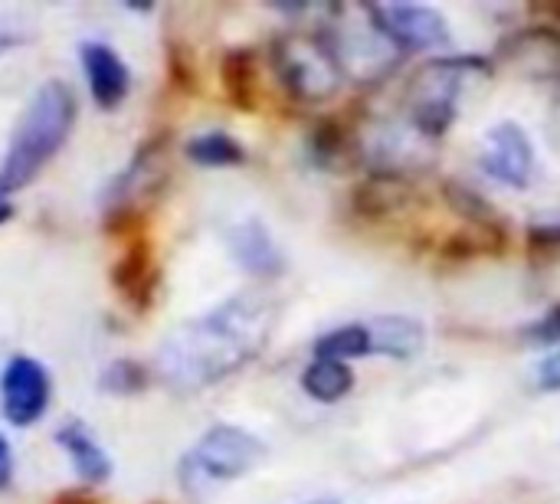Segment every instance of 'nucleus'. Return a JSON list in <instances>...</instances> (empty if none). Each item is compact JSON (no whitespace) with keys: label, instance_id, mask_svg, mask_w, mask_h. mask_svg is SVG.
Returning <instances> with one entry per match:
<instances>
[{"label":"nucleus","instance_id":"9b49d317","mask_svg":"<svg viewBox=\"0 0 560 504\" xmlns=\"http://www.w3.org/2000/svg\"><path fill=\"white\" fill-rule=\"evenodd\" d=\"M230 253L246 272H253L259 279H272L285 269V259L276 246V239L269 236V230L259 220H243L230 230Z\"/></svg>","mask_w":560,"mask_h":504},{"label":"nucleus","instance_id":"4be33fe9","mask_svg":"<svg viewBox=\"0 0 560 504\" xmlns=\"http://www.w3.org/2000/svg\"><path fill=\"white\" fill-rule=\"evenodd\" d=\"M10 476H13V456H10V446H7V439L0 436V489H7Z\"/></svg>","mask_w":560,"mask_h":504},{"label":"nucleus","instance_id":"a211bd4d","mask_svg":"<svg viewBox=\"0 0 560 504\" xmlns=\"http://www.w3.org/2000/svg\"><path fill=\"white\" fill-rule=\"evenodd\" d=\"M371 354V335H368V325H348V328H335L328 331L325 338H318L315 344V358H325V361H358V358H368Z\"/></svg>","mask_w":560,"mask_h":504},{"label":"nucleus","instance_id":"f03ea898","mask_svg":"<svg viewBox=\"0 0 560 504\" xmlns=\"http://www.w3.org/2000/svg\"><path fill=\"white\" fill-rule=\"evenodd\" d=\"M75 121V95L62 82H43L30 105L23 108L3 167H0V197L26 187L66 144Z\"/></svg>","mask_w":560,"mask_h":504},{"label":"nucleus","instance_id":"9d476101","mask_svg":"<svg viewBox=\"0 0 560 504\" xmlns=\"http://www.w3.org/2000/svg\"><path fill=\"white\" fill-rule=\"evenodd\" d=\"M82 69L89 79V92L98 102V108H118L131 89L128 66L121 56L105 43H82Z\"/></svg>","mask_w":560,"mask_h":504},{"label":"nucleus","instance_id":"20e7f679","mask_svg":"<svg viewBox=\"0 0 560 504\" xmlns=\"http://www.w3.org/2000/svg\"><path fill=\"white\" fill-rule=\"evenodd\" d=\"M489 75V66L476 56L433 59L407 82V115L427 134L440 138L459 115V102L472 82Z\"/></svg>","mask_w":560,"mask_h":504},{"label":"nucleus","instance_id":"6e6552de","mask_svg":"<svg viewBox=\"0 0 560 504\" xmlns=\"http://www.w3.org/2000/svg\"><path fill=\"white\" fill-rule=\"evenodd\" d=\"M0 407L13 426H33L49 407V374L33 358H13L0 377Z\"/></svg>","mask_w":560,"mask_h":504},{"label":"nucleus","instance_id":"5701e85b","mask_svg":"<svg viewBox=\"0 0 560 504\" xmlns=\"http://www.w3.org/2000/svg\"><path fill=\"white\" fill-rule=\"evenodd\" d=\"M23 39H26V36H23L20 30H13V26H0V56H3V52H10L13 46H20Z\"/></svg>","mask_w":560,"mask_h":504},{"label":"nucleus","instance_id":"412c9836","mask_svg":"<svg viewBox=\"0 0 560 504\" xmlns=\"http://www.w3.org/2000/svg\"><path fill=\"white\" fill-rule=\"evenodd\" d=\"M535 384H538V390H545V394L560 390V351L558 354H551L548 361H541V367H538V374H535Z\"/></svg>","mask_w":560,"mask_h":504},{"label":"nucleus","instance_id":"423d86ee","mask_svg":"<svg viewBox=\"0 0 560 504\" xmlns=\"http://www.w3.org/2000/svg\"><path fill=\"white\" fill-rule=\"evenodd\" d=\"M348 23H335L325 36L328 49L338 59L341 75H358V79H377L381 72H387L397 59V46L377 30L371 7H364V20L358 23L361 10H348Z\"/></svg>","mask_w":560,"mask_h":504},{"label":"nucleus","instance_id":"a878e982","mask_svg":"<svg viewBox=\"0 0 560 504\" xmlns=\"http://www.w3.org/2000/svg\"><path fill=\"white\" fill-rule=\"evenodd\" d=\"M10 213H13V210H10V197H0V223H7Z\"/></svg>","mask_w":560,"mask_h":504},{"label":"nucleus","instance_id":"6ab92c4d","mask_svg":"<svg viewBox=\"0 0 560 504\" xmlns=\"http://www.w3.org/2000/svg\"><path fill=\"white\" fill-rule=\"evenodd\" d=\"M148 384V374L141 371V364H131V361H118L105 371V377L98 380L102 390L115 394V397H125V394H138L141 387Z\"/></svg>","mask_w":560,"mask_h":504},{"label":"nucleus","instance_id":"f3484780","mask_svg":"<svg viewBox=\"0 0 560 504\" xmlns=\"http://www.w3.org/2000/svg\"><path fill=\"white\" fill-rule=\"evenodd\" d=\"M187 157L203 167H233L246 161V151L226 131H203L194 141H187Z\"/></svg>","mask_w":560,"mask_h":504},{"label":"nucleus","instance_id":"b1692460","mask_svg":"<svg viewBox=\"0 0 560 504\" xmlns=\"http://www.w3.org/2000/svg\"><path fill=\"white\" fill-rule=\"evenodd\" d=\"M548 131H551V144L560 151V98L558 105L551 108V118H548Z\"/></svg>","mask_w":560,"mask_h":504},{"label":"nucleus","instance_id":"7ed1b4c3","mask_svg":"<svg viewBox=\"0 0 560 504\" xmlns=\"http://www.w3.org/2000/svg\"><path fill=\"white\" fill-rule=\"evenodd\" d=\"M266 459L262 439L240 426H213L197 439V446L180 459L177 479L190 499H203L220 485L249 476Z\"/></svg>","mask_w":560,"mask_h":504},{"label":"nucleus","instance_id":"bb28decb","mask_svg":"<svg viewBox=\"0 0 560 504\" xmlns=\"http://www.w3.org/2000/svg\"><path fill=\"white\" fill-rule=\"evenodd\" d=\"M308 504H338V502H331V499H328V502H325V499H322V502H308Z\"/></svg>","mask_w":560,"mask_h":504},{"label":"nucleus","instance_id":"f257e3e1","mask_svg":"<svg viewBox=\"0 0 560 504\" xmlns=\"http://www.w3.org/2000/svg\"><path fill=\"white\" fill-rule=\"evenodd\" d=\"M276 328V305L262 292H243L177 328L158 354L161 380L174 394H197L262 354Z\"/></svg>","mask_w":560,"mask_h":504},{"label":"nucleus","instance_id":"4468645a","mask_svg":"<svg viewBox=\"0 0 560 504\" xmlns=\"http://www.w3.org/2000/svg\"><path fill=\"white\" fill-rule=\"evenodd\" d=\"M371 335V354H387V358H413L423 348V328L413 318L404 315H384L368 325Z\"/></svg>","mask_w":560,"mask_h":504},{"label":"nucleus","instance_id":"0eeeda50","mask_svg":"<svg viewBox=\"0 0 560 504\" xmlns=\"http://www.w3.org/2000/svg\"><path fill=\"white\" fill-rule=\"evenodd\" d=\"M377 30L397 49H440L450 43V26L440 10L417 3H377L371 7Z\"/></svg>","mask_w":560,"mask_h":504},{"label":"nucleus","instance_id":"dca6fc26","mask_svg":"<svg viewBox=\"0 0 560 504\" xmlns=\"http://www.w3.org/2000/svg\"><path fill=\"white\" fill-rule=\"evenodd\" d=\"M302 387L312 400L318 403H338L351 394L354 387V371L341 361H325V358H315L305 374H302Z\"/></svg>","mask_w":560,"mask_h":504},{"label":"nucleus","instance_id":"1a4fd4ad","mask_svg":"<svg viewBox=\"0 0 560 504\" xmlns=\"http://www.w3.org/2000/svg\"><path fill=\"white\" fill-rule=\"evenodd\" d=\"M479 164L489 177L509 187H528L535 171V151L518 125H495L479 148Z\"/></svg>","mask_w":560,"mask_h":504},{"label":"nucleus","instance_id":"39448f33","mask_svg":"<svg viewBox=\"0 0 560 504\" xmlns=\"http://www.w3.org/2000/svg\"><path fill=\"white\" fill-rule=\"evenodd\" d=\"M272 66L279 82L289 89V95L308 105H322L335 98L345 79L322 33H302V30L282 33L272 46Z\"/></svg>","mask_w":560,"mask_h":504},{"label":"nucleus","instance_id":"393cba45","mask_svg":"<svg viewBox=\"0 0 560 504\" xmlns=\"http://www.w3.org/2000/svg\"><path fill=\"white\" fill-rule=\"evenodd\" d=\"M52 504H95V502H92V495H85V492H62V495H59Z\"/></svg>","mask_w":560,"mask_h":504},{"label":"nucleus","instance_id":"aec40b11","mask_svg":"<svg viewBox=\"0 0 560 504\" xmlns=\"http://www.w3.org/2000/svg\"><path fill=\"white\" fill-rule=\"evenodd\" d=\"M528 338H532L535 344H555V341H560V305L558 308H551L538 325H532Z\"/></svg>","mask_w":560,"mask_h":504},{"label":"nucleus","instance_id":"2eb2a0df","mask_svg":"<svg viewBox=\"0 0 560 504\" xmlns=\"http://www.w3.org/2000/svg\"><path fill=\"white\" fill-rule=\"evenodd\" d=\"M220 75H223L226 98L236 108H243V112L256 108V98H259V72H256V56L249 49H230L223 56Z\"/></svg>","mask_w":560,"mask_h":504},{"label":"nucleus","instance_id":"f8f14e48","mask_svg":"<svg viewBox=\"0 0 560 504\" xmlns=\"http://www.w3.org/2000/svg\"><path fill=\"white\" fill-rule=\"evenodd\" d=\"M154 253L151 243L144 236H135L125 249V256L115 262L112 269V282L115 289L125 295V302H131L135 308H148L151 295H154Z\"/></svg>","mask_w":560,"mask_h":504},{"label":"nucleus","instance_id":"ddd939ff","mask_svg":"<svg viewBox=\"0 0 560 504\" xmlns=\"http://www.w3.org/2000/svg\"><path fill=\"white\" fill-rule=\"evenodd\" d=\"M56 443L62 446V453L69 456L72 469L85 479V482H105L112 476V459L108 453L98 446V439L82 426V423H66L56 433Z\"/></svg>","mask_w":560,"mask_h":504}]
</instances>
